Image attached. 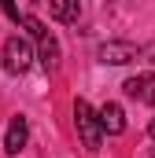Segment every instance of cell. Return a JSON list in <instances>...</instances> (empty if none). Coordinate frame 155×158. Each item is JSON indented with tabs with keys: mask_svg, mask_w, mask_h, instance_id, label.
<instances>
[{
	"mask_svg": "<svg viewBox=\"0 0 155 158\" xmlns=\"http://www.w3.org/2000/svg\"><path fill=\"white\" fill-rule=\"evenodd\" d=\"M22 26L30 30V37L37 40V63L44 70H55V66H59V40L52 37V30H48L41 19H30V15L22 19Z\"/></svg>",
	"mask_w": 155,
	"mask_h": 158,
	"instance_id": "obj_2",
	"label": "cell"
},
{
	"mask_svg": "<svg viewBox=\"0 0 155 158\" xmlns=\"http://www.w3.org/2000/svg\"><path fill=\"white\" fill-rule=\"evenodd\" d=\"M33 59H37V55H33V48H30L26 37L15 33V37L4 40V70H7V74H26Z\"/></svg>",
	"mask_w": 155,
	"mask_h": 158,
	"instance_id": "obj_3",
	"label": "cell"
},
{
	"mask_svg": "<svg viewBox=\"0 0 155 158\" xmlns=\"http://www.w3.org/2000/svg\"><path fill=\"white\" fill-rule=\"evenodd\" d=\"M26 143H30V121L22 118V114H15V118L7 121V132H4V151L7 155H19Z\"/></svg>",
	"mask_w": 155,
	"mask_h": 158,
	"instance_id": "obj_5",
	"label": "cell"
},
{
	"mask_svg": "<svg viewBox=\"0 0 155 158\" xmlns=\"http://www.w3.org/2000/svg\"><path fill=\"white\" fill-rule=\"evenodd\" d=\"M148 136H152V140H155V118H152V125H148Z\"/></svg>",
	"mask_w": 155,
	"mask_h": 158,
	"instance_id": "obj_11",
	"label": "cell"
},
{
	"mask_svg": "<svg viewBox=\"0 0 155 158\" xmlns=\"http://www.w3.org/2000/svg\"><path fill=\"white\" fill-rule=\"evenodd\" d=\"M0 7H4V15H7L11 22H22V15H19V7H15V0H0Z\"/></svg>",
	"mask_w": 155,
	"mask_h": 158,
	"instance_id": "obj_9",
	"label": "cell"
},
{
	"mask_svg": "<svg viewBox=\"0 0 155 158\" xmlns=\"http://www.w3.org/2000/svg\"><path fill=\"white\" fill-rule=\"evenodd\" d=\"M96 59H100L104 66H126V63L140 59V48H137L133 40H104V44L96 48Z\"/></svg>",
	"mask_w": 155,
	"mask_h": 158,
	"instance_id": "obj_4",
	"label": "cell"
},
{
	"mask_svg": "<svg viewBox=\"0 0 155 158\" xmlns=\"http://www.w3.org/2000/svg\"><path fill=\"white\" fill-rule=\"evenodd\" d=\"M122 88H126V96H129V99L155 107V74H137V77H129V81H126Z\"/></svg>",
	"mask_w": 155,
	"mask_h": 158,
	"instance_id": "obj_6",
	"label": "cell"
},
{
	"mask_svg": "<svg viewBox=\"0 0 155 158\" xmlns=\"http://www.w3.org/2000/svg\"><path fill=\"white\" fill-rule=\"evenodd\" d=\"M140 59H148V63H155V40H152V44H144V48H140Z\"/></svg>",
	"mask_w": 155,
	"mask_h": 158,
	"instance_id": "obj_10",
	"label": "cell"
},
{
	"mask_svg": "<svg viewBox=\"0 0 155 158\" xmlns=\"http://www.w3.org/2000/svg\"><path fill=\"white\" fill-rule=\"evenodd\" d=\"M100 125H104L107 136L126 132V110H122L118 103H104V107H100Z\"/></svg>",
	"mask_w": 155,
	"mask_h": 158,
	"instance_id": "obj_7",
	"label": "cell"
},
{
	"mask_svg": "<svg viewBox=\"0 0 155 158\" xmlns=\"http://www.w3.org/2000/svg\"><path fill=\"white\" fill-rule=\"evenodd\" d=\"M74 125H78V136H81V143H85V151H100V143H104V125H100V110H92L85 99H78L74 103Z\"/></svg>",
	"mask_w": 155,
	"mask_h": 158,
	"instance_id": "obj_1",
	"label": "cell"
},
{
	"mask_svg": "<svg viewBox=\"0 0 155 158\" xmlns=\"http://www.w3.org/2000/svg\"><path fill=\"white\" fill-rule=\"evenodd\" d=\"M48 11L55 22H78L81 15V0H48Z\"/></svg>",
	"mask_w": 155,
	"mask_h": 158,
	"instance_id": "obj_8",
	"label": "cell"
}]
</instances>
